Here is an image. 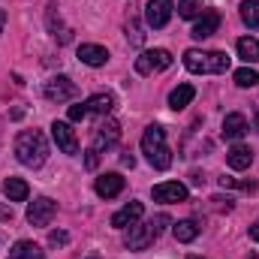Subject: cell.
I'll return each instance as SVG.
<instances>
[{
    "label": "cell",
    "instance_id": "cell-1",
    "mask_svg": "<svg viewBox=\"0 0 259 259\" xmlns=\"http://www.w3.org/2000/svg\"><path fill=\"white\" fill-rule=\"evenodd\" d=\"M15 157L18 163H24L27 169H39L49 160V142L39 130H24L15 139Z\"/></svg>",
    "mask_w": 259,
    "mask_h": 259
},
{
    "label": "cell",
    "instance_id": "cell-2",
    "mask_svg": "<svg viewBox=\"0 0 259 259\" xmlns=\"http://www.w3.org/2000/svg\"><path fill=\"white\" fill-rule=\"evenodd\" d=\"M142 154L160 172H166L172 166V151L166 145V130L160 127V124H151V127L145 130V136H142Z\"/></svg>",
    "mask_w": 259,
    "mask_h": 259
},
{
    "label": "cell",
    "instance_id": "cell-3",
    "mask_svg": "<svg viewBox=\"0 0 259 259\" xmlns=\"http://www.w3.org/2000/svg\"><path fill=\"white\" fill-rule=\"evenodd\" d=\"M172 220L166 217V214H160V217H154V220H148V223H133L127 232V238H124V244H127L130 250H148L151 244H154V238L163 232V226H169Z\"/></svg>",
    "mask_w": 259,
    "mask_h": 259
},
{
    "label": "cell",
    "instance_id": "cell-4",
    "mask_svg": "<svg viewBox=\"0 0 259 259\" xmlns=\"http://www.w3.org/2000/svg\"><path fill=\"white\" fill-rule=\"evenodd\" d=\"M172 66V55L166 49H154V52H142L136 58V72L139 75H151V72H160V69H169Z\"/></svg>",
    "mask_w": 259,
    "mask_h": 259
},
{
    "label": "cell",
    "instance_id": "cell-5",
    "mask_svg": "<svg viewBox=\"0 0 259 259\" xmlns=\"http://www.w3.org/2000/svg\"><path fill=\"white\" fill-rule=\"evenodd\" d=\"M55 214H58V205L49 196H39V199H33L27 205V223L30 226H49Z\"/></svg>",
    "mask_w": 259,
    "mask_h": 259
},
{
    "label": "cell",
    "instance_id": "cell-6",
    "mask_svg": "<svg viewBox=\"0 0 259 259\" xmlns=\"http://www.w3.org/2000/svg\"><path fill=\"white\" fill-rule=\"evenodd\" d=\"M75 94H78V88L69 75H55V78L46 81V100H52V103H66Z\"/></svg>",
    "mask_w": 259,
    "mask_h": 259
},
{
    "label": "cell",
    "instance_id": "cell-7",
    "mask_svg": "<svg viewBox=\"0 0 259 259\" xmlns=\"http://www.w3.org/2000/svg\"><path fill=\"white\" fill-rule=\"evenodd\" d=\"M172 9H175L172 0H148V6H145V21H148V27H154V30L166 27L169 18H172Z\"/></svg>",
    "mask_w": 259,
    "mask_h": 259
},
{
    "label": "cell",
    "instance_id": "cell-8",
    "mask_svg": "<svg viewBox=\"0 0 259 259\" xmlns=\"http://www.w3.org/2000/svg\"><path fill=\"white\" fill-rule=\"evenodd\" d=\"M118 139H121V127H118V121H112V118H106L100 127H97V133H94V151L97 154H103V151H109V148H115L118 145Z\"/></svg>",
    "mask_w": 259,
    "mask_h": 259
},
{
    "label": "cell",
    "instance_id": "cell-9",
    "mask_svg": "<svg viewBox=\"0 0 259 259\" xmlns=\"http://www.w3.org/2000/svg\"><path fill=\"white\" fill-rule=\"evenodd\" d=\"M52 136H55V142H58V148L64 151V154H78V139H75V133L72 127L66 124V121H55L52 124Z\"/></svg>",
    "mask_w": 259,
    "mask_h": 259
},
{
    "label": "cell",
    "instance_id": "cell-10",
    "mask_svg": "<svg viewBox=\"0 0 259 259\" xmlns=\"http://www.w3.org/2000/svg\"><path fill=\"white\" fill-rule=\"evenodd\" d=\"M154 199L157 202H184L187 199V187L181 184V181H163V184H157L154 187Z\"/></svg>",
    "mask_w": 259,
    "mask_h": 259
},
{
    "label": "cell",
    "instance_id": "cell-11",
    "mask_svg": "<svg viewBox=\"0 0 259 259\" xmlns=\"http://www.w3.org/2000/svg\"><path fill=\"white\" fill-rule=\"evenodd\" d=\"M94 190H97V196H103V199H115V196L124 190V178L118 172H106V175L97 178Z\"/></svg>",
    "mask_w": 259,
    "mask_h": 259
},
{
    "label": "cell",
    "instance_id": "cell-12",
    "mask_svg": "<svg viewBox=\"0 0 259 259\" xmlns=\"http://www.w3.org/2000/svg\"><path fill=\"white\" fill-rule=\"evenodd\" d=\"M142 214H145V205H142V202H127V205L112 217V226H115V229H127V226H133V223L142 220Z\"/></svg>",
    "mask_w": 259,
    "mask_h": 259
},
{
    "label": "cell",
    "instance_id": "cell-13",
    "mask_svg": "<svg viewBox=\"0 0 259 259\" xmlns=\"http://www.w3.org/2000/svg\"><path fill=\"white\" fill-rule=\"evenodd\" d=\"M46 24H49V30H52V36L64 46L72 39V30L64 27V21H61V15H58V3H49V9H46Z\"/></svg>",
    "mask_w": 259,
    "mask_h": 259
},
{
    "label": "cell",
    "instance_id": "cell-14",
    "mask_svg": "<svg viewBox=\"0 0 259 259\" xmlns=\"http://www.w3.org/2000/svg\"><path fill=\"white\" fill-rule=\"evenodd\" d=\"M217 27H220V15H217L214 9H205L193 24V39H208Z\"/></svg>",
    "mask_w": 259,
    "mask_h": 259
},
{
    "label": "cell",
    "instance_id": "cell-15",
    "mask_svg": "<svg viewBox=\"0 0 259 259\" xmlns=\"http://www.w3.org/2000/svg\"><path fill=\"white\" fill-rule=\"evenodd\" d=\"M244 136H247V118H244V115L232 112V115L223 118V139L238 142V139H244Z\"/></svg>",
    "mask_w": 259,
    "mask_h": 259
},
{
    "label": "cell",
    "instance_id": "cell-16",
    "mask_svg": "<svg viewBox=\"0 0 259 259\" xmlns=\"http://www.w3.org/2000/svg\"><path fill=\"white\" fill-rule=\"evenodd\" d=\"M78 61L88 66H106L109 64V52L103 49V46H91V42H84V46H78Z\"/></svg>",
    "mask_w": 259,
    "mask_h": 259
},
{
    "label": "cell",
    "instance_id": "cell-17",
    "mask_svg": "<svg viewBox=\"0 0 259 259\" xmlns=\"http://www.w3.org/2000/svg\"><path fill=\"white\" fill-rule=\"evenodd\" d=\"M184 66L190 69V72H211V52L205 55V52H199V49H187L184 52Z\"/></svg>",
    "mask_w": 259,
    "mask_h": 259
},
{
    "label": "cell",
    "instance_id": "cell-18",
    "mask_svg": "<svg viewBox=\"0 0 259 259\" xmlns=\"http://www.w3.org/2000/svg\"><path fill=\"white\" fill-rule=\"evenodd\" d=\"M226 163H229L235 172H244V169H250V163H253V154H250V148H244V145H235V148L226 154Z\"/></svg>",
    "mask_w": 259,
    "mask_h": 259
},
{
    "label": "cell",
    "instance_id": "cell-19",
    "mask_svg": "<svg viewBox=\"0 0 259 259\" xmlns=\"http://www.w3.org/2000/svg\"><path fill=\"white\" fill-rule=\"evenodd\" d=\"M193 97H196L193 84H178V88L169 94V106H172L175 112H181V109H187V106L193 103Z\"/></svg>",
    "mask_w": 259,
    "mask_h": 259
},
{
    "label": "cell",
    "instance_id": "cell-20",
    "mask_svg": "<svg viewBox=\"0 0 259 259\" xmlns=\"http://www.w3.org/2000/svg\"><path fill=\"white\" fill-rule=\"evenodd\" d=\"M84 106H88V115L94 112V115H103V118H106V115L115 109V97H112V94H94Z\"/></svg>",
    "mask_w": 259,
    "mask_h": 259
},
{
    "label": "cell",
    "instance_id": "cell-21",
    "mask_svg": "<svg viewBox=\"0 0 259 259\" xmlns=\"http://www.w3.org/2000/svg\"><path fill=\"white\" fill-rule=\"evenodd\" d=\"M3 193L9 202H24L27 193H30V187H27V181H21V178H6L3 181Z\"/></svg>",
    "mask_w": 259,
    "mask_h": 259
},
{
    "label": "cell",
    "instance_id": "cell-22",
    "mask_svg": "<svg viewBox=\"0 0 259 259\" xmlns=\"http://www.w3.org/2000/svg\"><path fill=\"white\" fill-rule=\"evenodd\" d=\"M238 58L244 61V64H259V39L253 36H244V39H238Z\"/></svg>",
    "mask_w": 259,
    "mask_h": 259
},
{
    "label": "cell",
    "instance_id": "cell-23",
    "mask_svg": "<svg viewBox=\"0 0 259 259\" xmlns=\"http://www.w3.org/2000/svg\"><path fill=\"white\" fill-rule=\"evenodd\" d=\"M172 235H175L181 244H190L196 235H199V223H196V220H178V223L172 226Z\"/></svg>",
    "mask_w": 259,
    "mask_h": 259
},
{
    "label": "cell",
    "instance_id": "cell-24",
    "mask_svg": "<svg viewBox=\"0 0 259 259\" xmlns=\"http://www.w3.org/2000/svg\"><path fill=\"white\" fill-rule=\"evenodd\" d=\"M9 259H42V250H39V244H33V241H18V244L9 250Z\"/></svg>",
    "mask_w": 259,
    "mask_h": 259
},
{
    "label": "cell",
    "instance_id": "cell-25",
    "mask_svg": "<svg viewBox=\"0 0 259 259\" xmlns=\"http://www.w3.org/2000/svg\"><path fill=\"white\" fill-rule=\"evenodd\" d=\"M238 9H241V21L247 27H259V3L256 0H244Z\"/></svg>",
    "mask_w": 259,
    "mask_h": 259
},
{
    "label": "cell",
    "instance_id": "cell-26",
    "mask_svg": "<svg viewBox=\"0 0 259 259\" xmlns=\"http://www.w3.org/2000/svg\"><path fill=\"white\" fill-rule=\"evenodd\" d=\"M205 12L202 0H178V15L181 18H199Z\"/></svg>",
    "mask_w": 259,
    "mask_h": 259
},
{
    "label": "cell",
    "instance_id": "cell-27",
    "mask_svg": "<svg viewBox=\"0 0 259 259\" xmlns=\"http://www.w3.org/2000/svg\"><path fill=\"white\" fill-rule=\"evenodd\" d=\"M235 84H238V88H253V84H259V72L250 69V66H241V69L235 72Z\"/></svg>",
    "mask_w": 259,
    "mask_h": 259
},
{
    "label": "cell",
    "instance_id": "cell-28",
    "mask_svg": "<svg viewBox=\"0 0 259 259\" xmlns=\"http://www.w3.org/2000/svg\"><path fill=\"white\" fill-rule=\"evenodd\" d=\"M229 69V55L226 52H211V72H226Z\"/></svg>",
    "mask_w": 259,
    "mask_h": 259
},
{
    "label": "cell",
    "instance_id": "cell-29",
    "mask_svg": "<svg viewBox=\"0 0 259 259\" xmlns=\"http://www.w3.org/2000/svg\"><path fill=\"white\" fill-rule=\"evenodd\" d=\"M127 39L133 46H142V42H145V33H142V27H139L136 18H130V24H127Z\"/></svg>",
    "mask_w": 259,
    "mask_h": 259
},
{
    "label": "cell",
    "instance_id": "cell-30",
    "mask_svg": "<svg viewBox=\"0 0 259 259\" xmlns=\"http://www.w3.org/2000/svg\"><path fill=\"white\" fill-rule=\"evenodd\" d=\"M88 115V106L84 103H78V106H69V121H81Z\"/></svg>",
    "mask_w": 259,
    "mask_h": 259
},
{
    "label": "cell",
    "instance_id": "cell-31",
    "mask_svg": "<svg viewBox=\"0 0 259 259\" xmlns=\"http://www.w3.org/2000/svg\"><path fill=\"white\" fill-rule=\"evenodd\" d=\"M49 241H52V247H64L66 241H69V235H66V232H52Z\"/></svg>",
    "mask_w": 259,
    "mask_h": 259
},
{
    "label": "cell",
    "instance_id": "cell-32",
    "mask_svg": "<svg viewBox=\"0 0 259 259\" xmlns=\"http://www.w3.org/2000/svg\"><path fill=\"white\" fill-rule=\"evenodd\" d=\"M220 184H223V187H235V181H232V178H220ZM238 187H244V190H253V181H241Z\"/></svg>",
    "mask_w": 259,
    "mask_h": 259
},
{
    "label": "cell",
    "instance_id": "cell-33",
    "mask_svg": "<svg viewBox=\"0 0 259 259\" xmlns=\"http://www.w3.org/2000/svg\"><path fill=\"white\" fill-rule=\"evenodd\" d=\"M97 157H100V154H97L94 148H88V157H84V163H88V169H97Z\"/></svg>",
    "mask_w": 259,
    "mask_h": 259
},
{
    "label": "cell",
    "instance_id": "cell-34",
    "mask_svg": "<svg viewBox=\"0 0 259 259\" xmlns=\"http://www.w3.org/2000/svg\"><path fill=\"white\" fill-rule=\"evenodd\" d=\"M250 241H256V244H259V220L250 226Z\"/></svg>",
    "mask_w": 259,
    "mask_h": 259
},
{
    "label": "cell",
    "instance_id": "cell-35",
    "mask_svg": "<svg viewBox=\"0 0 259 259\" xmlns=\"http://www.w3.org/2000/svg\"><path fill=\"white\" fill-rule=\"evenodd\" d=\"M121 163H124V166H130V169H133V163H136V160H133L130 154H124V157H121Z\"/></svg>",
    "mask_w": 259,
    "mask_h": 259
},
{
    "label": "cell",
    "instance_id": "cell-36",
    "mask_svg": "<svg viewBox=\"0 0 259 259\" xmlns=\"http://www.w3.org/2000/svg\"><path fill=\"white\" fill-rule=\"evenodd\" d=\"M3 24H6V12L0 9V30H3Z\"/></svg>",
    "mask_w": 259,
    "mask_h": 259
},
{
    "label": "cell",
    "instance_id": "cell-37",
    "mask_svg": "<svg viewBox=\"0 0 259 259\" xmlns=\"http://www.w3.org/2000/svg\"><path fill=\"white\" fill-rule=\"evenodd\" d=\"M256 130H259V112H256Z\"/></svg>",
    "mask_w": 259,
    "mask_h": 259
},
{
    "label": "cell",
    "instance_id": "cell-38",
    "mask_svg": "<svg viewBox=\"0 0 259 259\" xmlns=\"http://www.w3.org/2000/svg\"><path fill=\"white\" fill-rule=\"evenodd\" d=\"M187 259H202V256H187Z\"/></svg>",
    "mask_w": 259,
    "mask_h": 259
}]
</instances>
